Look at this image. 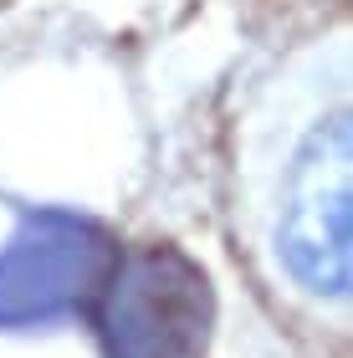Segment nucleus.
Wrapping results in <instances>:
<instances>
[{"label":"nucleus","mask_w":353,"mask_h":358,"mask_svg":"<svg viewBox=\"0 0 353 358\" xmlns=\"http://www.w3.org/2000/svg\"><path fill=\"white\" fill-rule=\"evenodd\" d=\"M118 251L92 220L72 210H41L0 251V322L31 328L98 302Z\"/></svg>","instance_id":"nucleus-3"},{"label":"nucleus","mask_w":353,"mask_h":358,"mask_svg":"<svg viewBox=\"0 0 353 358\" xmlns=\"http://www.w3.org/2000/svg\"><path fill=\"white\" fill-rule=\"evenodd\" d=\"M353 128L348 113L317 123L292 159L282 189L277 251L287 276L312 297H348L353 287Z\"/></svg>","instance_id":"nucleus-1"},{"label":"nucleus","mask_w":353,"mask_h":358,"mask_svg":"<svg viewBox=\"0 0 353 358\" xmlns=\"http://www.w3.org/2000/svg\"><path fill=\"white\" fill-rule=\"evenodd\" d=\"M92 307L108 358H200L215 313L205 271L174 246L118 256Z\"/></svg>","instance_id":"nucleus-2"}]
</instances>
